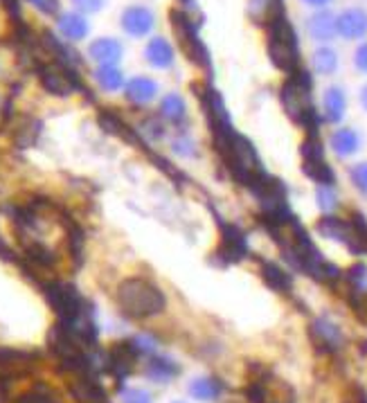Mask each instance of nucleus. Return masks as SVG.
I'll return each mask as SVG.
<instances>
[{"instance_id": "f03ea898", "label": "nucleus", "mask_w": 367, "mask_h": 403, "mask_svg": "<svg viewBox=\"0 0 367 403\" xmlns=\"http://www.w3.org/2000/svg\"><path fill=\"white\" fill-rule=\"evenodd\" d=\"M268 52L277 68L286 72L297 70V43L291 25L284 21L282 14H275L270 21V36H268Z\"/></svg>"}, {"instance_id": "c9c22d12", "label": "nucleus", "mask_w": 367, "mask_h": 403, "mask_svg": "<svg viewBox=\"0 0 367 403\" xmlns=\"http://www.w3.org/2000/svg\"><path fill=\"white\" fill-rule=\"evenodd\" d=\"M361 102H363V106H365V111H367V86L363 88V93H361Z\"/></svg>"}, {"instance_id": "f3484780", "label": "nucleus", "mask_w": 367, "mask_h": 403, "mask_svg": "<svg viewBox=\"0 0 367 403\" xmlns=\"http://www.w3.org/2000/svg\"><path fill=\"white\" fill-rule=\"evenodd\" d=\"M160 113H162V118L173 122V124L185 122V118H187L185 102H182L180 95H167V97L162 100V104H160Z\"/></svg>"}, {"instance_id": "f257e3e1", "label": "nucleus", "mask_w": 367, "mask_h": 403, "mask_svg": "<svg viewBox=\"0 0 367 403\" xmlns=\"http://www.w3.org/2000/svg\"><path fill=\"white\" fill-rule=\"evenodd\" d=\"M118 304L124 315H129L133 320H144L151 315H158L165 309V295L156 284H151L144 277H129L118 286Z\"/></svg>"}, {"instance_id": "39448f33", "label": "nucleus", "mask_w": 367, "mask_h": 403, "mask_svg": "<svg viewBox=\"0 0 367 403\" xmlns=\"http://www.w3.org/2000/svg\"><path fill=\"white\" fill-rule=\"evenodd\" d=\"M122 27L131 36H144L153 27V14L147 7H129L127 12L122 14Z\"/></svg>"}, {"instance_id": "6ab92c4d", "label": "nucleus", "mask_w": 367, "mask_h": 403, "mask_svg": "<svg viewBox=\"0 0 367 403\" xmlns=\"http://www.w3.org/2000/svg\"><path fill=\"white\" fill-rule=\"evenodd\" d=\"M325 115L329 122H338L345 115V93L336 86L325 93Z\"/></svg>"}, {"instance_id": "393cba45", "label": "nucleus", "mask_w": 367, "mask_h": 403, "mask_svg": "<svg viewBox=\"0 0 367 403\" xmlns=\"http://www.w3.org/2000/svg\"><path fill=\"white\" fill-rule=\"evenodd\" d=\"M315 200H318V205H320L325 212H331V210L338 205V196H336V191L331 185H320L315 191Z\"/></svg>"}, {"instance_id": "7ed1b4c3", "label": "nucleus", "mask_w": 367, "mask_h": 403, "mask_svg": "<svg viewBox=\"0 0 367 403\" xmlns=\"http://www.w3.org/2000/svg\"><path fill=\"white\" fill-rule=\"evenodd\" d=\"M43 291H45L47 302H50L52 309L59 313L61 320H75V318H79V315H84L86 311H91L88 304L84 302V297L72 284L45 282Z\"/></svg>"}, {"instance_id": "473e14b6", "label": "nucleus", "mask_w": 367, "mask_h": 403, "mask_svg": "<svg viewBox=\"0 0 367 403\" xmlns=\"http://www.w3.org/2000/svg\"><path fill=\"white\" fill-rule=\"evenodd\" d=\"M356 68L359 70H363V72H367V43H363L361 47H359V52H356Z\"/></svg>"}, {"instance_id": "0eeeda50", "label": "nucleus", "mask_w": 367, "mask_h": 403, "mask_svg": "<svg viewBox=\"0 0 367 403\" xmlns=\"http://www.w3.org/2000/svg\"><path fill=\"white\" fill-rule=\"evenodd\" d=\"M311 333H313V340L320 345V347H327V349H338L341 347V342H343L341 329H338L336 324L331 320H327V318L315 320Z\"/></svg>"}, {"instance_id": "1a4fd4ad", "label": "nucleus", "mask_w": 367, "mask_h": 403, "mask_svg": "<svg viewBox=\"0 0 367 403\" xmlns=\"http://www.w3.org/2000/svg\"><path fill=\"white\" fill-rule=\"evenodd\" d=\"M331 149L341 158H350L361 149V138L354 129H338L331 136Z\"/></svg>"}, {"instance_id": "2eb2a0df", "label": "nucleus", "mask_w": 367, "mask_h": 403, "mask_svg": "<svg viewBox=\"0 0 367 403\" xmlns=\"http://www.w3.org/2000/svg\"><path fill=\"white\" fill-rule=\"evenodd\" d=\"M262 275H264V280H266V284L270 286V289L282 291V293L291 291V286H293L291 275L284 273L282 268H279L277 264H270V262H266V264L262 266Z\"/></svg>"}, {"instance_id": "f8f14e48", "label": "nucleus", "mask_w": 367, "mask_h": 403, "mask_svg": "<svg viewBox=\"0 0 367 403\" xmlns=\"http://www.w3.org/2000/svg\"><path fill=\"white\" fill-rule=\"evenodd\" d=\"M147 61L156 68H169L173 61V50L165 38H153L147 45Z\"/></svg>"}, {"instance_id": "b1692460", "label": "nucleus", "mask_w": 367, "mask_h": 403, "mask_svg": "<svg viewBox=\"0 0 367 403\" xmlns=\"http://www.w3.org/2000/svg\"><path fill=\"white\" fill-rule=\"evenodd\" d=\"M347 280L354 286V291L367 293V266L365 264H356L347 271Z\"/></svg>"}, {"instance_id": "4468645a", "label": "nucleus", "mask_w": 367, "mask_h": 403, "mask_svg": "<svg viewBox=\"0 0 367 403\" xmlns=\"http://www.w3.org/2000/svg\"><path fill=\"white\" fill-rule=\"evenodd\" d=\"M59 30L68 41H79L88 34V23L79 14H63L59 18Z\"/></svg>"}, {"instance_id": "aec40b11", "label": "nucleus", "mask_w": 367, "mask_h": 403, "mask_svg": "<svg viewBox=\"0 0 367 403\" xmlns=\"http://www.w3.org/2000/svg\"><path fill=\"white\" fill-rule=\"evenodd\" d=\"M16 403H59V399H56L54 390L47 388L45 383H36L32 390L23 392V395L16 399Z\"/></svg>"}, {"instance_id": "e433bc0d", "label": "nucleus", "mask_w": 367, "mask_h": 403, "mask_svg": "<svg viewBox=\"0 0 367 403\" xmlns=\"http://www.w3.org/2000/svg\"><path fill=\"white\" fill-rule=\"evenodd\" d=\"M173 403H185V401H173Z\"/></svg>"}, {"instance_id": "412c9836", "label": "nucleus", "mask_w": 367, "mask_h": 403, "mask_svg": "<svg viewBox=\"0 0 367 403\" xmlns=\"http://www.w3.org/2000/svg\"><path fill=\"white\" fill-rule=\"evenodd\" d=\"M25 255L32 264L41 266V268H52L56 264V257L52 251H47L43 244H30L25 248Z\"/></svg>"}, {"instance_id": "a211bd4d", "label": "nucleus", "mask_w": 367, "mask_h": 403, "mask_svg": "<svg viewBox=\"0 0 367 403\" xmlns=\"http://www.w3.org/2000/svg\"><path fill=\"white\" fill-rule=\"evenodd\" d=\"M189 395L198 401H214L221 395V386L214 379H194L189 383Z\"/></svg>"}, {"instance_id": "20e7f679", "label": "nucleus", "mask_w": 367, "mask_h": 403, "mask_svg": "<svg viewBox=\"0 0 367 403\" xmlns=\"http://www.w3.org/2000/svg\"><path fill=\"white\" fill-rule=\"evenodd\" d=\"M221 255L226 262H239L248 255L246 235L237 226H224V242H221Z\"/></svg>"}, {"instance_id": "cd10ccee", "label": "nucleus", "mask_w": 367, "mask_h": 403, "mask_svg": "<svg viewBox=\"0 0 367 403\" xmlns=\"http://www.w3.org/2000/svg\"><path fill=\"white\" fill-rule=\"evenodd\" d=\"M350 178L352 183L359 187L361 191H365L367 194V162H361V165H354L350 169Z\"/></svg>"}, {"instance_id": "a878e982", "label": "nucleus", "mask_w": 367, "mask_h": 403, "mask_svg": "<svg viewBox=\"0 0 367 403\" xmlns=\"http://www.w3.org/2000/svg\"><path fill=\"white\" fill-rule=\"evenodd\" d=\"M68 244H70V253L72 257L79 262L81 259V251H84V232H81V228H77V226H68Z\"/></svg>"}, {"instance_id": "c756f323", "label": "nucleus", "mask_w": 367, "mask_h": 403, "mask_svg": "<svg viewBox=\"0 0 367 403\" xmlns=\"http://www.w3.org/2000/svg\"><path fill=\"white\" fill-rule=\"evenodd\" d=\"M270 5H273V0H250L248 12H250V16H253V18H262L270 9Z\"/></svg>"}, {"instance_id": "7c9ffc66", "label": "nucleus", "mask_w": 367, "mask_h": 403, "mask_svg": "<svg viewBox=\"0 0 367 403\" xmlns=\"http://www.w3.org/2000/svg\"><path fill=\"white\" fill-rule=\"evenodd\" d=\"M30 3L41 9L43 14H56V9H59V0H30Z\"/></svg>"}, {"instance_id": "9b49d317", "label": "nucleus", "mask_w": 367, "mask_h": 403, "mask_svg": "<svg viewBox=\"0 0 367 403\" xmlns=\"http://www.w3.org/2000/svg\"><path fill=\"white\" fill-rule=\"evenodd\" d=\"M158 86L156 81H151L149 77H135V79L127 86V97L133 104H147L156 97Z\"/></svg>"}, {"instance_id": "f704fd0d", "label": "nucleus", "mask_w": 367, "mask_h": 403, "mask_svg": "<svg viewBox=\"0 0 367 403\" xmlns=\"http://www.w3.org/2000/svg\"><path fill=\"white\" fill-rule=\"evenodd\" d=\"M306 5H313V7H322V5H327L329 0H304Z\"/></svg>"}, {"instance_id": "dca6fc26", "label": "nucleus", "mask_w": 367, "mask_h": 403, "mask_svg": "<svg viewBox=\"0 0 367 403\" xmlns=\"http://www.w3.org/2000/svg\"><path fill=\"white\" fill-rule=\"evenodd\" d=\"M309 34L318 41H329V38L336 34V18L331 14H318L309 21Z\"/></svg>"}, {"instance_id": "4be33fe9", "label": "nucleus", "mask_w": 367, "mask_h": 403, "mask_svg": "<svg viewBox=\"0 0 367 403\" xmlns=\"http://www.w3.org/2000/svg\"><path fill=\"white\" fill-rule=\"evenodd\" d=\"M122 72L115 68V65H102V68L97 70V84L102 86L104 90H120L122 88Z\"/></svg>"}, {"instance_id": "2f4dec72", "label": "nucleus", "mask_w": 367, "mask_h": 403, "mask_svg": "<svg viewBox=\"0 0 367 403\" xmlns=\"http://www.w3.org/2000/svg\"><path fill=\"white\" fill-rule=\"evenodd\" d=\"M72 3L81 9V12H97L104 7V0H72Z\"/></svg>"}, {"instance_id": "5701e85b", "label": "nucleus", "mask_w": 367, "mask_h": 403, "mask_svg": "<svg viewBox=\"0 0 367 403\" xmlns=\"http://www.w3.org/2000/svg\"><path fill=\"white\" fill-rule=\"evenodd\" d=\"M313 65L320 74H331L338 68V56L329 47H320V50L313 54Z\"/></svg>"}, {"instance_id": "bb28decb", "label": "nucleus", "mask_w": 367, "mask_h": 403, "mask_svg": "<svg viewBox=\"0 0 367 403\" xmlns=\"http://www.w3.org/2000/svg\"><path fill=\"white\" fill-rule=\"evenodd\" d=\"M171 147H173V151L178 153V156H182V158H192L194 156V142H192V138H187V136H178L176 140L171 142Z\"/></svg>"}, {"instance_id": "ddd939ff", "label": "nucleus", "mask_w": 367, "mask_h": 403, "mask_svg": "<svg viewBox=\"0 0 367 403\" xmlns=\"http://www.w3.org/2000/svg\"><path fill=\"white\" fill-rule=\"evenodd\" d=\"M178 372H180V368L176 365V363L158 356V358H151V363L147 365V379L156 381V383H167L173 377H178Z\"/></svg>"}, {"instance_id": "423d86ee", "label": "nucleus", "mask_w": 367, "mask_h": 403, "mask_svg": "<svg viewBox=\"0 0 367 403\" xmlns=\"http://www.w3.org/2000/svg\"><path fill=\"white\" fill-rule=\"evenodd\" d=\"M336 32L345 38H361L367 32V12L363 9H347L336 21Z\"/></svg>"}, {"instance_id": "9d476101", "label": "nucleus", "mask_w": 367, "mask_h": 403, "mask_svg": "<svg viewBox=\"0 0 367 403\" xmlns=\"http://www.w3.org/2000/svg\"><path fill=\"white\" fill-rule=\"evenodd\" d=\"M91 56L102 65H115L122 56V45L113 38H100L91 45Z\"/></svg>"}, {"instance_id": "72a5a7b5", "label": "nucleus", "mask_w": 367, "mask_h": 403, "mask_svg": "<svg viewBox=\"0 0 367 403\" xmlns=\"http://www.w3.org/2000/svg\"><path fill=\"white\" fill-rule=\"evenodd\" d=\"M0 255H3V259H12L14 257L12 253H9V248L3 244V239H0Z\"/></svg>"}, {"instance_id": "c85d7f7f", "label": "nucleus", "mask_w": 367, "mask_h": 403, "mask_svg": "<svg viewBox=\"0 0 367 403\" xmlns=\"http://www.w3.org/2000/svg\"><path fill=\"white\" fill-rule=\"evenodd\" d=\"M122 401H124V403H151V397H149L144 390L133 388V390H127V392H124V395H122Z\"/></svg>"}, {"instance_id": "6e6552de", "label": "nucleus", "mask_w": 367, "mask_h": 403, "mask_svg": "<svg viewBox=\"0 0 367 403\" xmlns=\"http://www.w3.org/2000/svg\"><path fill=\"white\" fill-rule=\"evenodd\" d=\"M70 392L77 401L81 403H104L106 401V395L97 381H93L88 377H84L79 381H75L70 386Z\"/></svg>"}]
</instances>
